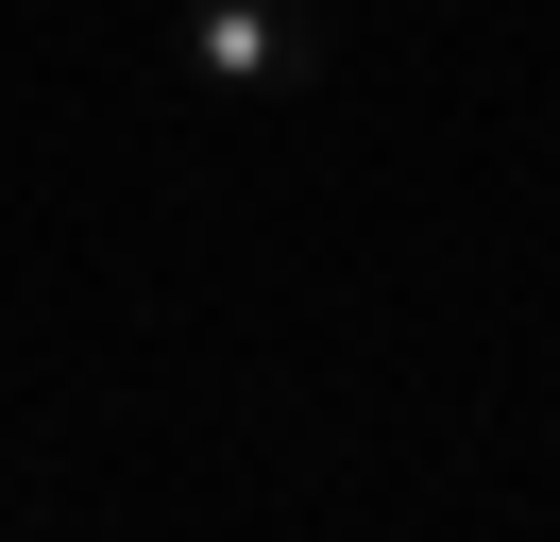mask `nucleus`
<instances>
[{"label": "nucleus", "instance_id": "obj_1", "mask_svg": "<svg viewBox=\"0 0 560 542\" xmlns=\"http://www.w3.org/2000/svg\"><path fill=\"white\" fill-rule=\"evenodd\" d=\"M187 68H205V85H238V102L323 85V17H306V0H187Z\"/></svg>", "mask_w": 560, "mask_h": 542}]
</instances>
